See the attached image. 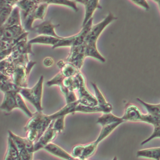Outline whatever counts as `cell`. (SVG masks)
Instances as JSON below:
<instances>
[{"instance_id": "277c9868", "label": "cell", "mask_w": 160, "mask_h": 160, "mask_svg": "<svg viewBox=\"0 0 160 160\" xmlns=\"http://www.w3.org/2000/svg\"><path fill=\"white\" fill-rule=\"evenodd\" d=\"M44 76H41L36 84L32 88H21L19 93L24 99L31 102L37 111H42V96L43 90Z\"/></svg>"}, {"instance_id": "5b68a950", "label": "cell", "mask_w": 160, "mask_h": 160, "mask_svg": "<svg viewBox=\"0 0 160 160\" xmlns=\"http://www.w3.org/2000/svg\"><path fill=\"white\" fill-rule=\"evenodd\" d=\"M8 136L14 142L18 152V160H32L34 151V142L29 141L26 137H20L11 131H8Z\"/></svg>"}, {"instance_id": "60d3db41", "label": "cell", "mask_w": 160, "mask_h": 160, "mask_svg": "<svg viewBox=\"0 0 160 160\" xmlns=\"http://www.w3.org/2000/svg\"><path fill=\"white\" fill-rule=\"evenodd\" d=\"M154 1L156 2H157V4H158V6L159 8V9H160V0H153Z\"/></svg>"}, {"instance_id": "ba28073f", "label": "cell", "mask_w": 160, "mask_h": 160, "mask_svg": "<svg viewBox=\"0 0 160 160\" xmlns=\"http://www.w3.org/2000/svg\"><path fill=\"white\" fill-rule=\"evenodd\" d=\"M48 4L46 3L38 4L36 7L31 11L24 19L23 28L26 31H32L33 22L36 19L43 20L46 15Z\"/></svg>"}, {"instance_id": "ab89813d", "label": "cell", "mask_w": 160, "mask_h": 160, "mask_svg": "<svg viewBox=\"0 0 160 160\" xmlns=\"http://www.w3.org/2000/svg\"><path fill=\"white\" fill-rule=\"evenodd\" d=\"M2 34V26L0 28V41H1V40Z\"/></svg>"}, {"instance_id": "7a4b0ae2", "label": "cell", "mask_w": 160, "mask_h": 160, "mask_svg": "<svg viewBox=\"0 0 160 160\" xmlns=\"http://www.w3.org/2000/svg\"><path fill=\"white\" fill-rule=\"evenodd\" d=\"M52 121H53L49 115L43 114L42 111H36L24 126V131L27 132L26 138L32 142H36Z\"/></svg>"}, {"instance_id": "d6a6232c", "label": "cell", "mask_w": 160, "mask_h": 160, "mask_svg": "<svg viewBox=\"0 0 160 160\" xmlns=\"http://www.w3.org/2000/svg\"><path fill=\"white\" fill-rule=\"evenodd\" d=\"M154 127V130L151 135H150L149 137H148L147 139L144 140L141 142V145H144V144L149 142L151 140H152V139L156 138H160V122H156L152 124Z\"/></svg>"}, {"instance_id": "8992f818", "label": "cell", "mask_w": 160, "mask_h": 160, "mask_svg": "<svg viewBox=\"0 0 160 160\" xmlns=\"http://www.w3.org/2000/svg\"><path fill=\"white\" fill-rule=\"evenodd\" d=\"M93 18H91L84 25L82 26L81 31L76 34L69 37H61L57 43L52 47V49H56L61 47H72L81 44L83 42L84 39L91 29L92 25Z\"/></svg>"}, {"instance_id": "f35d334b", "label": "cell", "mask_w": 160, "mask_h": 160, "mask_svg": "<svg viewBox=\"0 0 160 160\" xmlns=\"http://www.w3.org/2000/svg\"><path fill=\"white\" fill-rule=\"evenodd\" d=\"M9 5L12 6H14L17 2H18L19 0H5Z\"/></svg>"}, {"instance_id": "44dd1931", "label": "cell", "mask_w": 160, "mask_h": 160, "mask_svg": "<svg viewBox=\"0 0 160 160\" xmlns=\"http://www.w3.org/2000/svg\"><path fill=\"white\" fill-rule=\"evenodd\" d=\"M116 122H121L122 123L124 122V121L122 119L121 117L115 116L111 112L102 113V114L98 118L96 121V122L100 124L101 126Z\"/></svg>"}, {"instance_id": "7402d4cb", "label": "cell", "mask_w": 160, "mask_h": 160, "mask_svg": "<svg viewBox=\"0 0 160 160\" xmlns=\"http://www.w3.org/2000/svg\"><path fill=\"white\" fill-rule=\"evenodd\" d=\"M22 24L21 20V15H20V9L19 8L14 6L9 16L7 19L5 23L2 26L4 27H9L14 25Z\"/></svg>"}, {"instance_id": "cb8c5ba5", "label": "cell", "mask_w": 160, "mask_h": 160, "mask_svg": "<svg viewBox=\"0 0 160 160\" xmlns=\"http://www.w3.org/2000/svg\"><path fill=\"white\" fill-rule=\"evenodd\" d=\"M36 4L40 3H46L48 5L51 4H59L68 6L74 10L75 12H78L79 9L77 6L76 2L72 0H32Z\"/></svg>"}, {"instance_id": "d4e9b609", "label": "cell", "mask_w": 160, "mask_h": 160, "mask_svg": "<svg viewBox=\"0 0 160 160\" xmlns=\"http://www.w3.org/2000/svg\"><path fill=\"white\" fill-rule=\"evenodd\" d=\"M18 159L19 152L18 149L12 139L8 136L7 151L4 160H18Z\"/></svg>"}, {"instance_id": "603a6c76", "label": "cell", "mask_w": 160, "mask_h": 160, "mask_svg": "<svg viewBox=\"0 0 160 160\" xmlns=\"http://www.w3.org/2000/svg\"><path fill=\"white\" fill-rule=\"evenodd\" d=\"M121 124H122V122H113V123L102 126V128L99 134V136H98L97 139L94 141L95 142L98 144L103 139H104L106 138H107Z\"/></svg>"}, {"instance_id": "2e32d148", "label": "cell", "mask_w": 160, "mask_h": 160, "mask_svg": "<svg viewBox=\"0 0 160 160\" xmlns=\"http://www.w3.org/2000/svg\"><path fill=\"white\" fill-rule=\"evenodd\" d=\"M91 84L94 91V93H95L94 96L98 102L97 106L102 110V112L104 113V112H111V111L112 110V105L106 101V98H104V96H103V94L98 88L97 84L93 82H91Z\"/></svg>"}, {"instance_id": "484cf974", "label": "cell", "mask_w": 160, "mask_h": 160, "mask_svg": "<svg viewBox=\"0 0 160 160\" xmlns=\"http://www.w3.org/2000/svg\"><path fill=\"white\" fill-rule=\"evenodd\" d=\"M14 6L9 5L5 0H0V28L6 21Z\"/></svg>"}, {"instance_id": "836d02e7", "label": "cell", "mask_w": 160, "mask_h": 160, "mask_svg": "<svg viewBox=\"0 0 160 160\" xmlns=\"http://www.w3.org/2000/svg\"><path fill=\"white\" fill-rule=\"evenodd\" d=\"M64 76L61 74V72L59 71L56 75H55L52 79L47 81L46 85L48 86H59L62 82V81L64 79Z\"/></svg>"}, {"instance_id": "4fadbf2b", "label": "cell", "mask_w": 160, "mask_h": 160, "mask_svg": "<svg viewBox=\"0 0 160 160\" xmlns=\"http://www.w3.org/2000/svg\"><path fill=\"white\" fill-rule=\"evenodd\" d=\"M59 24H54L51 20H46L41 24L33 26L32 31H34L39 35L51 36L56 38L59 36L55 32V28L59 26Z\"/></svg>"}, {"instance_id": "4dcf8cb0", "label": "cell", "mask_w": 160, "mask_h": 160, "mask_svg": "<svg viewBox=\"0 0 160 160\" xmlns=\"http://www.w3.org/2000/svg\"><path fill=\"white\" fill-rule=\"evenodd\" d=\"M62 84L69 90L74 91L75 90H77L78 88L79 81L76 76L64 78L62 81Z\"/></svg>"}, {"instance_id": "83f0119b", "label": "cell", "mask_w": 160, "mask_h": 160, "mask_svg": "<svg viewBox=\"0 0 160 160\" xmlns=\"http://www.w3.org/2000/svg\"><path fill=\"white\" fill-rule=\"evenodd\" d=\"M136 100L145 108L148 114L160 118V103L156 104H150L142 101L139 98H137Z\"/></svg>"}, {"instance_id": "1f68e13d", "label": "cell", "mask_w": 160, "mask_h": 160, "mask_svg": "<svg viewBox=\"0 0 160 160\" xmlns=\"http://www.w3.org/2000/svg\"><path fill=\"white\" fill-rule=\"evenodd\" d=\"M64 116L58 117L52 122L53 128L59 133L61 132L64 128Z\"/></svg>"}, {"instance_id": "5bb4252c", "label": "cell", "mask_w": 160, "mask_h": 160, "mask_svg": "<svg viewBox=\"0 0 160 160\" xmlns=\"http://www.w3.org/2000/svg\"><path fill=\"white\" fill-rule=\"evenodd\" d=\"M99 0H75L77 3H81L84 5L85 8L84 18L82 22V26L84 25L91 18L95 10L97 9H101L102 7L99 2Z\"/></svg>"}, {"instance_id": "9c48e42d", "label": "cell", "mask_w": 160, "mask_h": 160, "mask_svg": "<svg viewBox=\"0 0 160 160\" xmlns=\"http://www.w3.org/2000/svg\"><path fill=\"white\" fill-rule=\"evenodd\" d=\"M85 58L84 46L82 43L81 44L71 47L69 54L64 61L73 64L79 69H81Z\"/></svg>"}, {"instance_id": "30bf717a", "label": "cell", "mask_w": 160, "mask_h": 160, "mask_svg": "<svg viewBox=\"0 0 160 160\" xmlns=\"http://www.w3.org/2000/svg\"><path fill=\"white\" fill-rule=\"evenodd\" d=\"M58 132L53 128L52 122L38 138V139L34 142V152L43 149L47 144L52 142V141L56 137Z\"/></svg>"}, {"instance_id": "ac0fdd59", "label": "cell", "mask_w": 160, "mask_h": 160, "mask_svg": "<svg viewBox=\"0 0 160 160\" xmlns=\"http://www.w3.org/2000/svg\"><path fill=\"white\" fill-rule=\"evenodd\" d=\"M57 66L60 69V72L64 78L75 76L80 71V69L73 64L64 60L59 61L57 63Z\"/></svg>"}, {"instance_id": "f1b7e54d", "label": "cell", "mask_w": 160, "mask_h": 160, "mask_svg": "<svg viewBox=\"0 0 160 160\" xmlns=\"http://www.w3.org/2000/svg\"><path fill=\"white\" fill-rule=\"evenodd\" d=\"M98 145V144H96L95 141L91 142L87 144H84L82 155L79 159H88L89 157L94 154L97 149Z\"/></svg>"}, {"instance_id": "d6986e66", "label": "cell", "mask_w": 160, "mask_h": 160, "mask_svg": "<svg viewBox=\"0 0 160 160\" xmlns=\"http://www.w3.org/2000/svg\"><path fill=\"white\" fill-rule=\"evenodd\" d=\"M138 158H145L160 160V147L151 148L139 150L136 152Z\"/></svg>"}, {"instance_id": "ffe728a7", "label": "cell", "mask_w": 160, "mask_h": 160, "mask_svg": "<svg viewBox=\"0 0 160 160\" xmlns=\"http://www.w3.org/2000/svg\"><path fill=\"white\" fill-rule=\"evenodd\" d=\"M61 37L56 38L51 36H46V35H38L36 37L29 40L28 42L32 44H48L51 45L52 47L54 46L59 39Z\"/></svg>"}, {"instance_id": "8d00e7d4", "label": "cell", "mask_w": 160, "mask_h": 160, "mask_svg": "<svg viewBox=\"0 0 160 160\" xmlns=\"http://www.w3.org/2000/svg\"><path fill=\"white\" fill-rule=\"evenodd\" d=\"M43 64L46 67H50L52 66L54 64L53 59L51 57H46L43 59Z\"/></svg>"}, {"instance_id": "7c38bea8", "label": "cell", "mask_w": 160, "mask_h": 160, "mask_svg": "<svg viewBox=\"0 0 160 160\" xmlns=\"http://www.w3.org/2000/svg\"><path fill=\"white\" fill-rule=\"evenodd\" d=\"M28 41L27 36L18 41L12 48V53L8 57L14 58L22 54H32L31 44H30Z\"/></svg>"}, {"instance_id": "74e56055", "label": "cell", "mask_w": 160, "mask_h": 160, "mask_svg": "<svg viewBox=\"0 0 160 160\" xmlns=\"http://www.w3.org/2000/svg\"><path fill=\"white\" fill-rule=\"evenodd\" d=\"M11 79V77L4 74L3 72H2L1 71H0V82H3L5 81H8Z\"/></svg>"}, {"instance_id": "52a82bcc", "label": "cell", "mask_w": 160, "mask_h": 160, "mask_svg": "<svg viewBox=\"0 0 160 160\" xmlns=\"http://www.w3.org/2000/svg\"><path fill=\"white\" fill-rule=\"evenodd\" d=\"M76 76L79 81V86L77 91L79 94L78 100L79 101V103L85 106H96L98 105L97 100L95 96L88 90L83 74L79 71Z\"/></svg>"}, {"instance_id": "3957f363", "label": "cell", "mask_w": 160, "mask_h": 160, "mask_svg": "<svg viewBox=\"0 0 160 160\" xmlns=\"http://www.w3.org/2000/svg\"><path fill=\"white\" fill-rule=\"evenodd\" d=\"M36 63V61H29L26 65L11 66L7 62L4 71L7 75L11 77L13 83L17 87L19 88H26L28 86L29 74Z\"/></svg>"}, {"instance_id": "f546056e", "label": "cell", "mask_w": 160, "mask_h": 160, "mask_svg": "<svg viewBox=\"0 0 160 160\" xmlns=\"http://www.w3.org/2000/svg\"><path fill=\"white\" fill-rule=\"evenodd\" d=\"M58 86L59 87L61 92H62V94L64 95L65 98L66 104H69L78 100V98L76 96L74 91H70L68 88L64 87L62 84V82L61 84H59Z\"/></svg>"}, {"instance_id": "6da1fadb", "label": "cell", "mask_w": 160, "mask_h": 160, "mask_svg": "<svg viewBox=\"0 0 160 160\" xmlns=\"http://www.w3.org/2000/svg\"><path fill=\"white\" fill-rule=\"evenodd\" d=\"M116 19V17H115L112 13L109 12L101 22L95 25H92L82 42L86 58L91 57L98 59L101 62L106 61L105 58L98 51L96 42L103 30Z\"/></svg>"}, {"instance_id": "4316f807", "label": "cell", "mask_w": 160, "mask_h": 160, "mask_svg": "<svg viewBox=\"0 0 160 160\" xmlns=\"http://www.w3.org/2000/svg\"><path fill=\"white\" fill-rule=\"evenodd\" d=\"M38 5L32 0H19L15 6H18L22 12L23 19L32 11Z\"/></svg>"}, {"instance_id": "d590c367", "label": "cell", "mask_w": 160, "mask_h": 160, "mask_svg": "<svg viewBox=\"0 0 160 160\" xmlns=\"http://www.w3.org/2000/svg\"><path fill=\"white\" fill-rule=\"evenodd\" d=\"M136 5L144 8L145 10L148 11L149 9V6L146 0H131Z\"/></svg>"}, {"instance_id": "9a60e30c", "label": "cell", "mask_w": 160, "mask_h": 160, "mask_svg": "<svg viewBox=\"0 0 160 160\" xmlns=\"http://www.w3.org/2000/svg\"><path fill=\"white\" fill-rule=\"evenodd\" d=\"M142 113L139 109L133 104H128L124 109L122 119L125 121H141Z\"/></svg>"}, {"instance_id": "e575fe53", "label": "cell", "mask_w": 160, "mask_h": 160, "mask_svg": "<svg viewBox=\"0 0 160 160\" xmlns=\"http://www.w3.org/2000/svg\"><path fill=\"white\" fill-rule=\"evenodd\" d=\"M84 149V145L78 144L73 147L71 152V156L75 158H80Z\"/></svg>"}, {"instance_id": "8fae6325", "label": "cell", "mask_w": 160, "mask_h": 160, "mask_svg": "<svg viewBox=\"0 0 160 160\" xmlns=\"http://www.w3.org/2000/svg\"><path fill=\"white\" fill-rule=\"evenodd\" d=\"M19 90H11L4 92V98L0 105V109L6 112H10L15 108H18L17 94Z\"/></svg>"}, {"instance_id": "e0dca14e", "label": "cell", "mask_w": 160, "mask_h": 160, "mask_svg": "<svg viewBox=\"0 0 160 160\" xmlns=\"http://www.w3.org/2000/svg\"><path fill=\"white\" fill-rule=\"evenodd\" d=\"M43 149H44L50 154H52L64 160H71L74 158L71 156V154H69L62 148L52 142L47 144Z\"/></svg>"}]
</instances>
